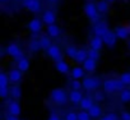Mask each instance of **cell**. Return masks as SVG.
Listing matches in <instances>:
<instances>
[{
  "instance_id": "cell-1",
  "label": "cell",
  "mask_w": 130,
  "mask_h": 120,
  "mask_svg": "<svg viewBox=\"0 0 130 120\" xmlns=\"http://www.w3.org/2000/svg\"><path fill=\"white\" fill-rule=\"evenodd\" d=\"M51 101L55 103V105H59V106H62L65 105L68 101H69V95L65 92V89L62 88H55L51 91Z\"/></svg>"
},
{
  "instance_id": "cell-2",
  "label": "cell",
  "mask_w": 130,
  "mask_h": 120,
  "mask_svg": "<svg viewBox=\"0 0 130 120\" xmlns=\"http://www.w3.org/2000/svg\"><path fill=\"white\" fill-rule=\"evenodd\" d=\"M103 87V92L105 93H113V92H120L124 89V83L120 79H106L102 83Z\"/></svg>"
},
{
  "instance_id": "cell-3",
  "label": "cell",
  "mask_w": 130,
  "mask_h": 120,
  "mask_svg": "<svg viewBox=\"0 0 130 120\" xmlns=\"http://www.w3.org/2000/svg\"><path fill=\"white\" fill-rule=\"evenodd\" d=\"M5 52H7V55H9L10 57H13L14 60H21L22 57H24L23 56V50H22V47L18 45V43H15V42H12V43H9L7 47H5Z\"/></svg>"
},
{
  "instance_id": "cell-4",
  "label": "cell",
  "mask_w": 130,
  "mask_h": 120,
  "mask_svg": "<svg viewBox=\"0 0 130 120\" xmlns=\"http://www.w3.org/2000/svg\"><path fill=\"white\" fill-rule=\"evenodd\" d=\"M84 13H86V16L93 23H97L98 22V19H100V12H98L97 5L94 3H92V2L86 3V5H84Z\"/></svg>"
},
{
  "instance_id": "cell-5",
  "label": "cell",
  "mask_w": 130,
  "mask_h": 120,
  "mask_svg": "<svg viewBox=\"0 0 130 120\" xmlns=\"http://www.w3.org/2000/svg\"><path fill=\"white\" fill-rule=\"evenodd\" d=\"M82 82H83V89H86L88 92L97 91V88L100 87V81L93 77H84Z\"/></svg>"
},
{
  "instance_id": "cell-6",
  "label": "cell",
  "mask_w": 130,
  "mask_h": 120,
  "mask_svg": "<svg viewBox=\"0 0 130 120\" xmlns=\"http://www.w3.org/2000/svg\"><path fill=\"white\" fill-rule=\"evenodd\" d=\"M46 51H47V55L54 60L55 63H56V62H60V60H62V52H61V49H60L57 45L52 43Z\"/></svg>"
},
{
  "instance_id": "cell-7",
  "label": "cell",
  "mask_w": 130,
  "mask_h": 120,
  "mask_svg": "<svg viewBox=\"0 0 130 120\" xmlns=\"http://www.w3.org/2000/svg\"><path fill=\"white\" fill-rule=\"evenodd\" d=\"M23 7L31 13H38L41 10L40 0H23Z\"/></svg>"
},
{
  "instance_id": "cell-8",
  "label": "cell",
  "mask_w": 130,
  "mask_h": 120,
  "mask_svg": "<svg viewBox=\"0 0 130 120\" xmlns=\"http://www.w3.org/2000/svg\"><path fill=\"white\" fill-rule=\"evenodd\" d=\"M42 24H43V22H42V19H40V18H33V19H31L29 22H28V24H27V27H28V29L32 32V33H40L41 31H42Z\"/></svg>"
},
{
  "instance_id": "cell-9",
  "label": "cell",
  "mask_w": 130,
  "mask_h": 120,
  "mask_svg": "<svg viewBox=\"0 0 130 120\" xmlns=\"http://www.w3.org/2000/svg\"><path fill=\"white\" fill-rule=\"evenodd\" d=\"M7 111H8V114H10V115L19 116V115H21V112H22L21 103H19L17 100H13V101H10V102L7 105Z\"/></svg>"
},
{
  "instance_id": "cell-10",
  "label": "cell",
  "mask_w": 130,
  "mask_h": 120,
  "mask_svg": "<svg viewBox=\"0 0 130 120\" xmlns=\"http://www.w3.org/2000/svg\"><path fill=\"white\" fill-rule=\"evenodd\" d=\"M42 22L46 24V26H50V24H55V22H56V14H55V12H52V10H50V9H47V10H45L43 12V14H42Z\"/></svg>"
},
{
  "instance_id": "cell-11",
  "label": "cell",
  "mask_w": 130,
  "mask_h": 120,
  "mask_svg": "<svg viewBox=\"0 0 130 120\" xmlns=\"http://www.w3.org/2000/svg\"><path fill=\"white\" fill-rule=\"evenodd\" d=\"M102 38H103L105 45H106V46H108V47L115 46V45H116V41H117V36H116L115 31H110V29L107 31V33H106Z\"/></svg>"
},
{
  "instance_id": "cell-12",
  "label": "cell",
  "mask_w": 130,
  "mask_h": 120,
  "mask_svg": "<svg viewBox=\"0 0 130 120\" xmlns=\"http://www.w3.org/2000/svg\"><path fill=\"white\" fill-rule=\"evenodd\" d=\"M108 28H107V24L103 23V22H97L93 27V32H94V36H100V37H103L106 33H107Z\"/></svg>"
},
{
  "instance_id": "cell-13",
  "label": "cell",
  "mask_w": 130,
  "mask_h": 120,
  "mask_svg": "<svg viewBox=\"0 0 130 120\" xmlns=\"http://www.w3.org/2000/svg\"><path fill=\"white\" fill-rule=\"evenodd\" d=\"M83 93L82 91H75V89H72L69 92V101L73 103V105H79L80 101L83 100Z\"/></svg>"
},
{
  "instance_id": "cell-14",
  "label": "cell",
  "mask_w": 130,
  "mask_h": 120,
  "mask_svg": "<svg viewBox=\"0 0 130 120\" xmlns=\"http://www.w3.org/2000/svg\"><path fill=\"white\" fill-rule=\"evenodd\" d=\"M115 33L117 36V38L120 40H127L129 36H130V27H126V26H120L115 29Z\"/></svg>"
},
{
  "instance_id": "cell-15",
  "label": "cell",
  "mask_w": 130,
  "mask_h": 120,
  "mask_svg": "<svg viewBox=\"0 0 130 120\" xmlns=\"http://www.w3.org/2000/svg\"><path fill=\"white\" fill-rule=\"evenodd\" d=\"M103 45H105L103 38L100 37V36H94V37H92L91 41H89V47H91V49H94V50H98V51L102 50Z\"/></svg>"
},
{
  "instance_id": "cell-16",
  "label": "cell",
  "mask_w": 130,
  "mask_h": 120,
  "mask_svg": "<svg viewBox=\"0 0 130 120\" xmlns=\"http://www.w3.org/2000/svg\"><path fill=\"white\" fill-rule=\"evenodd\" d=\"M8 76H9V81L12 83H18V82H21V79L23 77V72H21L18 68H15V69L9 70L8 72Z\"/></svg>"
},
{
  "instance_id": "cell-17",
  "label": "cell",
  "mask_w": 130,
  "mask_h": 120,
  "mask_svg": "<svg viewBox=\"0 0 130 120\" xmlns=\"http://www.w3.org/2000/svg\"><path fill=\"white\" fill-rule=\"evenodd\" d=\"M55 69L60 73V74H68L70 72V67L67 62L64 60H60V62H56L55 63Z\"/></svg>"
},
{
  "instance_id": "cell-18",
  "label": "cell",
  "mask_w": 130,
  "mask_h": 120,
  "mask_svg": "<svg viewBox=\"0 0 130 120\" xmlns=\"http://www.w3.org/2000/svg\"><path fill=\"white\" fill-rule=\"evenodd\" d=\"M93 105H94V98H93L92 96H84L83 100H82L80 103H79L80 110H86V111H88Z\"/></svg>"
},
{
  "instance_id": "cell-19",
  "label": "cell",
  "mask_w": 130,
  "mask_h": 120,
  "mask_svg": "<svg viewBox=\"0 0 130 120\" xmlns=\"http://www.w3.org/2000/svg\"><path fill=\"white\" fill-rule=\"evenodd\" d=\"M82 67L84 68L86 72H88V73H93V72L96 70V68H97V60L88 57L86 62L82 64Z\"/></svg>"
},
{
  "instance_id": "cell-20",
  "label": "cell",
  "mask_w": 130,
  "mask_h": 120,
  "mask_svg": "<svg viewBox=\"0 0 130 120\" xmlns=\"http://www.w3.org/2000/svg\"><path fill=\"white\" fill-rule=\"evenodd\" d=\"M46 32H47V36H50L51 38H57V37L61 35V29H60V27L56 26V24H50V26H47Z\"/></svg>"
},
{
  "instance_id": "cell-21",
  "label": "cell",
  "mask_w": 130,
  "mask_h": 120,
  "mask_svg": "<svg viewBox=\"0 0 130 120\" xmlns=\"http://www.w3.org/2000/svg\"><path fill=\"white\" fill-rule=\"evenodd\" d=\"M84 74H86L84 68H83V67H79V65L74 67V68L72 69V72H70V76H72L73 79H80V78H84Z\"/></svg>"
},
{
  "instance_id": "cell-22",
  "label": "cell",
  "mask_w": 130,
  "mask_h": 120,
  "mask_svg": "<svg viewBox=\"0 0 130 120\" xmlns=\"http://www.w3.org/2000/svg\"><path fill=\"white\" fill-rule=\"evenodd\" d=\"M88 112H89V115L92 116V119H101L102 117V109H101V106L100 105H93L89 110H88Z\"/></svg>"
},
{
  "instance_id": "cell-23",
  "label": "cell",
  "mask_w": 130,
  "mask_h": 120,
  "mask_svg": "<svg viewBox=\"0 0 130 120\" xmlns=\"http://www.w3.org/2000/svg\"><path fill=\"white\" fill-rule=\"evenodd\" d=\"M29 67H31V63H29V59H27V57H22L21 60L17 62V68L23 73L27 72L29 69Z\"/></svg>"
},
{
  "instance_id": "cell-24",
  "label": "cell",
  "mask_w": 130,
  "mask_h": 120,
  "mask_svg": "<svg viewBox=\"0 0 130 120\" xmlns=\"http://www.w3.org/2000/svg\"><path fill=\"white\" fill-rule=\"evenodd\" d=\"M87 59H88V51L84 50V49H79L77 55H75V57H74V60L77 63H79V64H83Z\"/></svg>"
},
{
  "instance_id": "cell-25",
  "label": "cell",
  "mask_w": 130,
  "mask_h": 120,
  "mask_svg": "<svg viewBox=\"0 0 130 120\" xmlns=\"http://www.w3.org/2000/svg\"><path fill=\"white\" fill-rule=\"evenodd\" d=\"M96 5H97V9H98L100 14H105V13H107L108 9H110L108 2H106V0H100V2L96 3Z\"/></svg>"
},
{
  "instance_id": "cell-26",
  "label": "cell",
  "mask_w": 130,
  "mask_h": 120,
  "mask_svg": "<svg viewBox=\"0 0 130 120\" xmlns=\"http://www.w3.org/2000/svg\"><path fill=\"white\" fill-rule=\"evenodd\" d=\"M38 41H40V45H41V49H42V50H47V49L52 45L50 36H41V37L38 38Z\"/></svg>"
},
{
  "instance_id": "cell-27",
  "label": "cell",
  "mask_w": 130,
  "mask_h": 120,
  "mask_svg": "<svg viewBox=\"0 0 130 120\" xmlns=\"http://www.w3.org/2000/svg\"><path fill=\"white\" fill-rule=\"evenodd\" d=\"M119 98L122 103H127L130 102V88H124L122 91H120Z\"/></svg>"
},
{
  "instance_id": "cell-28",
  "label": "cell",
  "mask_w": 130,
  "mask_h": 120,
  "mask_svg": "<svg viewBox=\"0 0 130 120\" xmlns=\"http://www.w3.org/2000/svg\"><path fill=\"white\" fill-rule=\"evenodd\" d=\"M10 96H12V98H14L17 101L21 100V97H22V89H21V87L18 84H15V86H13L10 88Z\"/></svg>"
},
{
  "instance_id": "cell-29",
  "label": "cell",
  "mask_w": 130,
  "mask_h": 120,
  "mask_svg": "<svg viewBox=\"0 0 130 120\" xmlns=\"http://www.w3.org/2000/svg\"><path fill=\"white\" fill-rule=\"evenodd\" d=\"M28 50L31 52H37L38 50H41V45L38 40H31L28 43Z\"/></svg>"
},
{
  "instance_id": "cell-30",
  "label": "cell",
  "mask_w": 130,
  "mask_h": 120,
  "mask_svg": "<svg viewBox=\"0 0 130 120\" xmlns=\"http://www.w3.org/2000/svg\"><path fill=\"white\" fill-rule=\"evenodd\" d=\"M78 50H79V49H77L75 46H73V45H68L67 49H65V54L68 55V57L74 59L75 55H77V52H78Z\"/></svg>"
},
{
  "instance_id": "cell-31",
  "label": "cell",
  "mask_w": 130,
  "mask_h": 120,
  "mask_svg": "<svg viewBox=\"0 0 130 120\" xmlns=\"http://www.w3.org/2000/svg\"><path fill=\"white\" fill-rule=\"evenodd\" d=\"M10 83L8 73H0V88H7Z\"/></svg>"
},
{
  "instance_id": "cell-32",
  "label": "cell",
  "mask_w": 130,
  "mask_h": 120,
  "mask_svg": "<svg viewBox=\"0 0 130 120\" xmlns=\"http://www.w3.org/2000/svg\"><path fill=\"white\" fill-rule=\"evenodd\" d=\"M70 87H72V89L82 91V88H83V82H80V79H73V81L70 82Z\"/></svg>"
},
{
  "instance_id": "cell-33",
  "label": "cell",
  "mask_w": 130,
  "mask_h": 120,
  "mask_svg": "<svg viewBox=\"0 0 130 120\" xmlns=\"http://www.w3.org/2000/svg\"><path fill=\"white\" fill-rule=\"evenodd\" d=\"M78 120H92V116L89 115L88 111L80 110V111L78 112Z\"/></svg>"
},
{
  "instance_id": "cell-34",
  "label": "cell",
  "mask_w": 130,
  "mask_h": 120,
  "mask_svg": "<svg viewBox=\"0 0 130 120\" xmlns=\"http://www.w3.org/2000/svg\"><path fill=\"white\" fill-rule=\"evenodd\" d=\"M119 79L124 83V86H130V72L122 73V74L120 76V78H119Z\"/></svg>"
},
{
  "instance_id": "cell-35",
  "label": "cell",
  "mask_w": 130,
  "mask_h": 120,
  "mask_svg": "<svg viewBox=\"0 0 130 120\" xmlns=\"http://www.w3.org/2000/svg\"><path fill=\"white\" fill-rule=\"evenodd\" d=\"M93 98H94V101H97V102H103V101H105V93H103L102 91H96L94 95H93Z\"/></svg>"
},
{
  "instance_id": "cell-36",
  "label": "cell",
  "mask_w": 130,
  "mask_h": 120,
  "mask_svg": "<svg viewBox=\"0 0 130 120\" xmlns=\"http://www.w3.org/2000/svg\"><path fill=\"white\" fill-rule=\"evenodd\" d=\"M88 57L94 59V60H98L100 59V51L98 50H94V49H89L88 50Z\"/></svg>"
},
{
  "instance_id": "cell-37",
  "label": "cell",
  "mask_w": 130,
  "mask_h": 120,
  "mask_svg": "<svg viewBox=\"0 0 130 120\" xmlns=\"http://www.w3.org/2000/svg\"><path fill=\"white\" fill-rule=\"evenodd\" d=\"M100 120H119V116L116 115V114H112V112H110V114H106V115H103Z\"/></svg>"
},
{
  "instance_id": "cell-38",
  "label": "cell",
  "mask_w": 130,
  "mask_h": 120,
  "mask_svg": "<svg viewBox=\"0 0 130 120\" xmlns=\"http://www.w3.org/2000/svg\"><path fill=\"white\" fill-rule=\"evenodd\" d=\"M64 119L65 120H78V114L74 112V111H69V112H67Z\"/></svg>"
},
{
  "instance_id": "cell-39",
  "label": "cell",
  "mask_w": 130,
  "mask_h": 120,
  "mask_svg": "<svg viewBox=\"0 0 130 120\" xmlns=\"http://www.w3.org/2000/svg\"><path fill=\"white\" fill-rule=\"evenodd\" d=\"M8 95H10V89L7 87V88H0V97L3 100L8 97Z\"/></svg>"
},
{
  "instance_id": "cell-40",
  "label": "cell",
  "mask_w": 130,
  "mask_h": 120,
  "mask_svg": "<svg viewBox=\"0 0 130 120\" xmlns=\"http://www.w3.org/2000/svg\"><path fill=\"white\" fill-rule=\"evenodd\" d=\"M120 119L121 120H130V112L129 111H122L121 115H120Z\"/></svg>"
},
{
  "instance_id": "cell-41",
  "label": "cell",
  "mask_w": 130,
  "mask_h": 120,
  "mask_svg": "<svg viewBox=\"0 0 130 120\" xmlns=\"http://www.w3.org/2000/svg\"><path fill=\"white\" fill-rule=\"evenodd\" d=\"M4 120H21V119H19V116H14V115L8 114V115L4 117Z\"/></svg>"
},
{
  "instance_id": "cell-42",
  "label": "cell",
  "mask_w": 130,
  "mask_h": 120,
  "mask_svg": "<svg viewBox=\"0 0 130 120\" xmlns=\"http://www.w3.org/2000/svg\"><path fill=\"white\" fill-rule=\"evenodd\" d=\"M48 120H61V117L57 114H51L50 117H48Z\"/></svg>"
},
{
  "instance_id": "cell-43",
  "label": "cell",
  "mask_w": 130,
  "mask_h": 120,
  "mask_svg": "<svg viewBox=\"0 0 130 120\" xmlns=\"http://www.w3.org/2000/svg\"><path fill=\"white\" fill-rule=\"evenodd\" d=\"M47 2H48V3H56L57 0H47Z\"/></svg>"
},
{
  "instance_id": "cell-44",
  "label": "cell",
  "mask_w": 130,
  "mask_h": 120,
  "mask_svg": "<svg viewBox=\"0 0 130 120\" xmlns=\"http://www.w3.org/2000/svg\"><path fill=\"white\" fill-rule=\"evenodd\" d=\"M106 2H108V3H113L115 0H106Z\"/></svg>"
},
{
  "instance_id": "cell-45",
  "label": "cell",
  "mask_w": 130,
  "mask_h": 120,
  "mask_svg": "<svg viewBox=\"0 0 130 120\" xmlns=\"http://www.w3.org/2000/svg\"><path fill=\"white\" fill-rule=\"evenodd\" d=\"M0 2H3V3H5V2H8V0H0Z\"/></svg>"
},
{
  "instance_id": "cell-46",
  "label": "cell",
  "mask_w": 130,
  "mask_h": 120,
  "mask_svg": "<svg viewBox=\"0 0 130 120\" xmlns=\"http://www.w3.org/2000/svg\"><path fill=\"white\" fill-rule=\"evenodd\" d=\"M15 2H23V0H15Z\"/></svg>"
},
{
  "instance_id": "cell-47",
  "label": "cell",
  "mask_w": 130,
  "mask_h": 120,
  "mask_svg": "<svg viewBox=\"0 0 130 120\" xmlns=\"http://www.w3.org/2000/svg\"><path fill=\"white\" fill-rule=\"evenodd\" d=\"M61 120H65V119H61Z\"/></svg>"
},
{
  "instance_id": "cell-48",
  "label": "cell",
  "mask_w": 130,
  "mask_h": 120,
  "mask_svg": "<svg viewBox=\"0 0 130 120\" xmlns=\"http://www.w3.org/2000/svg\"><path fill=\"white\" fill-rule=\"evenodd\" d=\"M129 46H130V43H129Z\"/></svg>"
}]
</instances>
